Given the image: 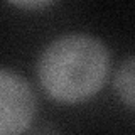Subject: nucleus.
<instances>
[{
	"mask_svg": "<svg viewBox=\"0 0 135 135\" xmlns=\"http://www.w3.org/2000/svg\"><path fill=\"white\" fill-rule=\"evenodd\" d=\"M110 52L88 34H66L41 52L37 79L51 100L76 105L93 98L110 73Z\"/></svg>",
	"mask_w": 135,
	"mask_h": 135,
	"instance_id": "f257e3e1",
	"label": "nucleus"
},
{
	"mask_svg": "<svg viewBox=\"0 0 135 135\" xmlns=\"http://www.w3.org/2000/svg\"><path fill=\"white\" fill-rule=\"evenodd\" d=\"M37 112L31 83L20 74L0 68V135H24Z\"/></svg>",
	"mask_w": 135,
	"mask_h": 135,
	"instance_id": "f03ea898",
	"label": "nucleus"
},
{
	"mask_svg": "<svg viewBox=\"0 0 135 135\" xmlns=\"http://www.w3.org/2000/svg\"><path fill=\"white\" fill-rule=\"evenodd\" d=\"M115 90L120 100L127 105L128 110L135 107V62L133 57L128 56L122 62L115 74Z\"/></svg>",
	"mask_w": 135,
	"mask_h": 135,
	"instance_id": "7ed1b4c3",
	"label": "nucleus"
},
{
	"mask_svg": "<svg viewBox=\"0 0 135 135\" xmlns=\"http://www.w3.org/2000/svg\"><path fill=\"white\" fill-rule=\"evenodd\" d=\"M12 5L25 8V10H41L44 7L52 5V2H49V0H27V2H12Z\"/></svg>",
	"mask_w": 135,
	"mask_h": 135,
	"instance_id": "20e7f679",
	"label": "nucleus"
},
{
	"mask_svg": "<svg viewBox=\"0 0 135 135\" xmlns=\"http://www.w3.org/2000/svg\"><path fill=\"white\" fill-rule=\"evenodd\" d=\"M31 135H61V132H59L56 127H52L49 123H44V125L37 127L36 130H32Z\"/></svg>",
	"mask_w": 135,
	"mask_h": 135,
	"instance_id": "39448f33",
	"label": "nucleus"
}]
</instances>
